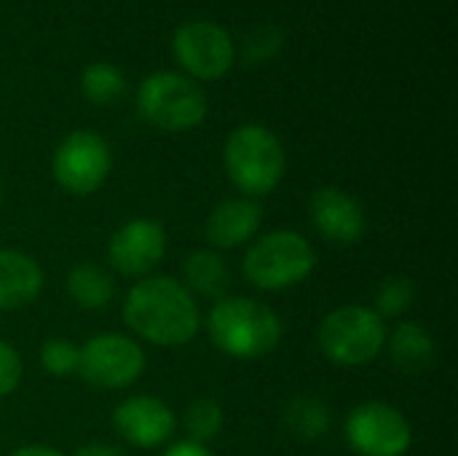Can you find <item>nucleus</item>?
Returning a JSON list of instances; mask_svg holds the SVG:
<instances>
[{"instance_id": "f257e3e1", "label": "nucleus", "mask_w": 458, "mask_h": 456, "mask_svg": "<svg viewBox=\"0 0 458 456\" xmlns=\"http://www.w3.org/2000/svg\"><path fill=\"white\" fill-rule=\"evenodd\" d=\"M121 314L137 341L164 349L188 347L201 331L199 301L180 280L166 274L137 280L123 298Z\"/></svg>"}, {"instance_id": "f03ea898", "label": "nucleus", "mask_w": 458, "mask_h": 456, "mask_svg": "<svg viewBox=\"0 0 458 456\" xmlns=\"http://www.w3.org/2000/svg\"><path fill=\"white\" fill-rule=\"evenodd\" d=\"M207 333L223 355L233 360H260L279 349L284 323L258 298L223 296L207 314Z\"/></svg>"}, {"instance_id": "7ed1b4c3", "label": "nucleus", "mask_w": 458, "mask_h": 456, "mask_svg": "<svg viewBox=\"0 0 458 456\" xmlns=\"http://www.w3.org/2000/svg\"><path fill=\"white\" fill-rule=\"evenodd\" d=\"M223 164L239 196L263 199L279 188L287 169V153L268 126L242 124L225 140Z\"/></svg>"}, {"instance_id": "20e7f679", "label": "nucleus", "mask_w": 458, "mask_h": 456, "mask_svg": "<svg viewBox=\"0 0 458 456\" xmlns=\"http://www.w3.org/2000/svg\"><path fill=\"white\" fill-rule=\"evenodd\" d=\"M317 269L311 242L293 228H276L255 237L244 253V280L263 293H282L303 285Z\"/></svg>"}, {"instance_id": "39448f33", "label": "nucleus", "mask_w": 458, "mask_h": 456, "mask_svg": "<svg viewBox=\"0 0 458 456\" xmlns=\"http://www.w3.org/2000/svg\"><path fill=\"white\" fill-rule=\"evenodd\" d=\"M386 323L365 304H341L317 331L319 352L338 368H365L386 347Z\"/></svg>"}, {"instance_id": "423d86ee", "label": "nucleus", "mask_w": 458, "mask_h": 456, "mask_svg": "<svg viewBox=\"0 0 458 456\" xmlns=\"http://www.w3.org/2000/svg\"><path fill=\"white\" fill-rule=\"evenodd\" d=\"M137 108L148 124L164 132H188L207 116V97L201 86L172 70L150 73L137 89Z\"/></svg>"}, {"instance_id": "0eeeda50", "label": "nucleus", "mask_w": 458, "mask_h": 456, "mask_svg": "<svg viewBox=\"0 0 458 456\" xmlns=\"http://www.w3.org/2000/svg\"><path fill=\"white\" fill-rule=\"evenodd\" d=\"M148 368V355L134 336L97 333L78 347V376L102 392L134 387Z\"/></svg>"}, {"instance_id": "6e6552de", "label": "nucleus", "mask_w": 458, "mask_h": 456, "mask_svg": "<svg viewBox=\"0 0 458 456\" xmlns=\"http://www.w3.org/2000/svg\"><path fill=\"white\" fill-rule=\"evenodd\" d=\"M344 438L357 456H405L413 446V427L397 406L368 400L349 411Z\"/></svg>"}, {"instance_id": "1a4fd4ad", "label": "nucleus", "mask_w": 458, "mask_h": 456, "mask_svg": "<svg viewBox=\"0 0 458 456\" xmlns=\"http://www.w3.org/2000/svg\"><path fill=\"white\" fill-rule=\"evenodd\" d=\"M113 153L110 145L89 129L70 132L54 151L51 175L70 196H91L110 175Z\"/></svg>"}, {"instance_id": "9d476101", "label": "nucleus", "mask_w": 458, "mask_h": 456, "mask_svg": "<svg viewBox=\"0 0 458 456\" xmlns=\"http://www.w3.org/2000/svg\"><path fill=\"white\" fill-rule=\"evenodd\" d=\"M166 231L153 218H131L118 226L107 242V263L118 277L145 280L166 258Z\"/></svg>"}, {"instance_id": "9b49d317", "label": "nucleus", "mask_w": 458, "mask_h": 456, "mask_svg": "<svg viewBox=\"0 0 458 456\" xmlns=\"http://www.w3.org/2000/svg\"><path fill=\"white\" fill-rule=\"evenodd\" d=\"M177 62L196 78H220L233 62V40L215 22H185L172 38Z\"/></svg>"}, {"instance_id": "f8f14e48", "label": "nucleus", "mask_w": 458, "mask_h": 456, "mask_svg": "<svg viewBox=\"0 0 458 456\" xmlns=\"http://www.w3.org/2000/svg\"><path fill=\"white\" fill-rule=\"evenodd\" d=\"M113 430L134 449H158L177 433L174 409L156 395H129L123 398L113 417Z\"/></svg>"}, {"instance_id": "ddd939ff", "label": "nucleus", "mask_w": 458, "mask_h": 456, "mask_svg": "<svg viewBox=\"0 0 458 456\" xmlns=\"http://www.w3.org/2000/svg\"><path fill=\"white\" fill-rule=\"evenodd\" d=\"M311 223L317 234L333 245L349 247L365 239L368 234V212L362 202L338 185H322L311 196Z\"/></svg>"}, {"instance_id": "4468645a", "label": "nucleus", "mask_w": 458, "mask_h": 456, "mask_svg": "<svg viewBox=\"0 0 458 456\" xmlns=\"http://www.w3.org/2000/svg\"><path fill=\"white\" fill-rule=\"evenodd\" d=\"M263 226V204L250 196H228L212 207L204 223L209 250L225 253L250 245Z\"/></svg>"}, {"instance_id": "2eb2a0df", "label": "nucleus", "mask_w": 458, "mask_h": 456, "mask_svg": "<svg viewBox=\"0 0 458 456\" xmlns=\"http://www.w3.org/2000/svg\"><path fill=\"white\" fill-rule=\"evenodd\" d=\"M43 293L40 263L13 247H0V312H19L32 306Z\"/></svg>"}, {"instance_id": "dca6fc26", "label": "nucleus", "mask_w": 458, "mask_h": 456, "mask_svg": "<svg viewBox=\"0 0 458 456\" xmlns=\"http://www.w3.org/2000/svg\"><path fill=\"white\" fill-rule=\"evenodd\" d=\"M384 349L389 352L394 368L403 374H424L437 363L435 336L421 323H413V320L394 325V331L386 333Z\"/></svg>"}, {"instance_id": "f3484780", "label": "nucleus", "mask_w": 458, "mask_h": 456, "mask_svg": "<svg viewBox=\"0 0 458 456\" xmlns=\"http://www.w3.org/2000/svg\"><path fill=\"white\" fill-rule=\"evenodd\" d=\"M64 290L83 312H105L115 301V277L99 263L81 261L67 271Z\"/></svg>"}, {"instance_id": "a211bd4d", "label": "nucleus", "mask_w": 458, "mask_h": 456, "mask_svg": "<svg viewBox=\"0 0 458 456\" xmlns=\"http://www.w3.org/2000/svg\"><path fill=\"white\" fill-rule=\"evenodd\" d=\"M182 285L196 301L199 298L217 301L231 288V269L217 250H209V247L193 250L182 261Z\"/></svg>"}, {"instance_id": "6ab92c4d", "label": "nucleus", "mask_w": 458, "mask_h": 456, "mask_svg": "<svg viewBox=\"0 0 458 456\" xmlns=\"http://www.w3.org/2000/svg\"><path fill=\"white\" fill-rule=\"evenodd\" d=\"M284 425L301 441H319L333 425V409L317 395H298L284 406Z\"/></svg>"}, {"instance_id": "aec40b11", "label": "nucleus", "mask_w": 458, "mask_h": 456, "mask_svg": "<svg viewBox=\"0 0 458 456\" xmlns=\"http://www.w3.org/2000/svg\"><path fill=\"white\" fill-rule=\"evenodd\" d=\"M182 425H185L188 441H196V443L207 446L209 441H215L220 435V430L225 425V411L215 398H196L185 409Z\"/></svg>"}, {"instance_id": "412c9836", "label": "nucleus", "mask_w": 458, "mask_h": 456, "mask_svg": "<svg viewBox=\"0 0 458 456\" xmlns=\"http://www.w3.org/2000/svg\"><path fill=\"white\" fill-rule=\"evenodd\" d=\"M81 89H83L86 99H91L97 105H107L126 91V78L110 62H91L81 75Z\"/></svg>"}, {"instance_id": "4be33fe9", "label": "nucleus", "mask_w": 458, "mask_h": 456, "mask_svg": "<svg viewBox=\"0 0 458 456\" xmlns=\"http://www.w3.org/2000/svg\"><path fill=\"white\" fill-rule=\"evenodd\" d=\"M419 290H416V282L411 277H386L378 290H376V301H373V312L386 323V320H397L403 317L413 301H416Z\"/></svg>"}, {"instance_id": "5701e85b", "label": "nucleus", "mask_w": 458, "mask_h": 456, "mask_svg": "<svg viewBox=\"0 0 458 456\" xmlns=\"http://www.w3.org/2000/svg\"><path fill=\"white\" fill-rule=\"evenodd\" d=\"M40 368L54 379H70L78 374V344L54 336L40 344Z\"/></svg>"}, {"instance_id": "b1692460", "label": "nucleus", "mask_w": 458, "mask_h": 456, "mask_svg": "<svg viewBox=\"0 0 458 456\" xmlns=\"http://www.w3.org/2000/svg\"><path fill=\"white\" fill-rule=\"evenodd\" d=\"M21 374H24V366H21L19 352L5 339H0V398L19 390Z\"/></svg>"}, {"instance_id": "393cba45", "label": "nucleus", "mask_w": 458, "mask_h": 456, "mask_svg": "<svg viewBox=\"0 0 458 456\" xmlns=\"http://www.w3.org/2000/svg\"><path fill=\"white\" fill-rule=\"evenodd\" d=\"M161 456H215L204 443H196V441H177L172 443Z\"/></svg>"}, {"instance_id": "a878e982", "label": "nucleus", "mask_w": 458, "mask_h": 456, "mask_svg": "<svg viewBox=\"0 0 458 456\" xmlns=\"http://www.w3.org/2000/svg\"><path fill=\"white\" fill-rule=\"evenodd\" d=\"M8 456H67L62 454L59 449H51V446H43V443H27V446H19L13 449Z\"/></svg>"}, {"instance_id": "bb28decb", "label": "nucleus", "mask_w": 458, "mask_h": 456, "mask_svg": "<svg viewBox=\"0 0 458 456\" xmlns=\"http://www.w3.org/2000/svg\"><path fill=\"white\" fill-rule=\"evenodd\" d=\"M72 456H123L115 446H107V443H89V446H81Z\"/></svg>"}]
</instances>
